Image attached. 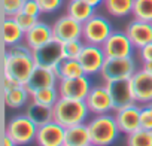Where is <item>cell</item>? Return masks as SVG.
<instances>
[{"label":"cell","mask_w":152,"mask_h":146,"mask_svg":"<svg viewBox=\"0 0 152 146\" xmlns=\"http://www.w3.org/2000/svg\"><path fill=\"white\" fill-rule=\"evenodd\" d=\"M134 100L137 104H148L152 101V75L143 67L136 70L131 76Z\"/></svg>","instance_id":"cell-12"},{"label":"cell","mask_w":152,"mask_h":146,"mask_svg":"<svg viewBox=\"0 0 152 146\" xmlns=\"http://www.w3.org/2000/svg\"><path fill=\"white\" fill-rule=\"evenodd\" d=\"M26 31L20 27V24L15 21L14 17H5L3 26H2V37L3 43L9 48L17 43H21L24 40Z\"/></svg>","instance_id":"cell-21"},{"label":"cell","mask_w":152,"mask_h":146,"mask_svg":"<svg viewBox=\"0 0 152 146\" xmlns=\"http://www.w3.org/2000/svg\"><path fill=\"white\" fill-rule=\"evenodd\" d=\"M151 24H152V23H151Z\"/></svg>","instance_id":"cell-43"},{"label":"cell","mask_w":152,"mask_h":146,"mask_svg":"<svg viewBox=\"0 0 152 146\" xmlns=\"http://www.w3.org/2000/svg\"><path fill=\"white\" fill-rule=\"evenodd\" d=\"M26 115H27L37 127H40V125H43V124H48V122L54 121L52 107H46V106L37 104V103H34V101H31V104L27 106Z\"/></svg>","instance_id":"cell-23"},{"label":"cell","mask_w":152,"mask_h":146,"mask_svg":"<svg viewBox=\"0 0 152 146\" xmlns=\"http://www.w3.org/2000/svg\"><path fill=\"white\" fill-rule=\"evenodd\" d=\"M66 139V128L55 121L37 127L36 143L39 146H63Z\"/></svg>","instance_id":"cell-14"},{"label":"cell","mask_w":152,"mask_h":146,"mask_svg":"<svg viewBox=\"0 0 152 146\" xmlns=\"http://www.w3.org/2000/svg\"><path fill=\"white\" fill-rule=\"evenodd\" d=\"M133 17L136 20L152 23V0H134Z\"/></svg>","instance_id":"cell-30"},{"label":"cell","mask_w":152,"mask_h":146,"mask_svg":"<svg viewBox=\"0 0 152 146\" xmlns=\"http://www.w3.org/2000/svg\"><path fill=\"white\" fill-rule=\"evenodd\" d=\"M113 28L112 24L107 18L103 15L94 14L88 21L84 23V30H82V40L90 45H99L102 46L107 37L112 34Z\"/></svg>","instance_id":"cell-5"},{"label":"cell","mask_w":152,"mask_h":146,"mask_svg":"<svg viewBox=\"0 0 152 146\" xmlns=\"http://www.w3.org/2000/svg\"><path fill=\"white\" fill-rule=\"evenodd\" d=\"M63 146H66V145H63Z\"/></svg>","instance_id":"cell-42"},{"label":"cell","mask_w":152,"mask_h":146,"mask_svg":"<svg viewBox=\"0 0 152 146\" xmlns=\"http://www.w3.org/2000/svg\"><path fill=\"white\" fill-rule=\"evenodd\" d=\"M36 133H37V125L26 113L14 116L8 122L5 130V134L9 136L17 143V146H24L36 140Z\"/></svg>","instance_id":"cell-4"},{"label":"cell","mask_w":152,"mask_h":146,"mask_svg":"<svg viewBox=\"0 0 152 146\" xmlns=\"http://www.w3.org/2000/svg\"><path fill=\"white\" fill-rule=\"evenodd\" d=\"M3 146H17V143H15L9 136L5 134V136H3Z\"/></svg>","instance_id":"cell-39"},{"label":"cell","mask_w":152,"mask_h":146,"mask_svg":"<svg viewBox=\"0 0 152 146\" xmlns=\"http://www.w3.org/2000/svg\"><path fill=\"white\" fill-rule=\"evenodd\" d=\"M143 69H145L146 72H149L151 75H152V61H146V63H143Z\"/></svg>","instance_id":"cell-40"},{"label":"cell","mask_w":152,"mask_h":146,"mask_svg":"<svg viewBox=\"0 0 152 146\" xmlns=\"http://www.w3.org/2000/svg\"><path fill=\"white\" fill-rule=\"evenodd\" d=\"M87 107L93 115H103L113 110V103L106 87H93L85 99Z\"/></svg>","instance_id":"cell-15"},{"label":"cell","mask_w":152,"mask_h":146,"mask_svg":"<svg viewBox=\"0 0 152 146\" xmlns=\"http://www.w3.org/2000/svg\"><path fill=\"white\" fill-rule=\"evenodd\" d=\"M85 42L82 39L76 40H69L61 43V51H63V58L64 60H78L82 49H84Z\"/></svg>","instance_id":"cell-29"},{"label":"cell","mask_w":152,"mask_h":146,"mask_svg":"<svg viewBox=\"0 0 152 146\" xmlns=\"http://www.w3.org/2000/svg\"><path fill=\"white\" fill-rule=\"evenodd\" d=\"M91 143L93 142H91L90 128L85 122L66 128V139H64L66 146H88Z\"/></svg>","instance_id":"cell-20"},{"label":"cell","mask_w":152,"mask_h":146,"mask_svg":"<svg viewBox=\"0 0 152 146\" xmlns=\"http://www.w3.org/2000/svg\"><path fill=\"white\" fill-rule=\"evenodd\" d=\"M18 85H21V84H20L17 79L3 75V88H5V90H11V88H15V87H18Z\"/></svg>","instance_id":"cell-38"},{"label":"cell","mask_w":152,"mask_h":146,"mask_svg":"<svg viewBox=\"0 0 152 146\" xmlns=\"http://www.w3.org/2000/svg\"><path fill=\"white\" fill-rule=\"evenodd\" d=\"M26 0H2V9L5 17H15L23 11Z\"/></svg>","instance_id":"cell-31"},{"label":"cell","mask_w":152,"mask_h":146,"mask_svg":"<svg viewBox=\"0 0 152 146\" xmlns=\"http://www.w3.org/2000/svg\"><path fill=\"white\" fill-rule=\"evenodd\" d=\"M82 30L84 24L76 21L70 15H63L55 23L52 24V33L54 39L58 42H69V40H76V39H82Z\"/></svg>","instance_id":"cell-10"},{"label":"cell","mask_w":152,"mask_h":146,"mask_svg":"<svg viewBox=\"0 0 152 146\" xmlns=\"http://www.w3.org/2000/svg\"><path fill=\"white\" fill-rule=\"evenodd\" d=\"M106 58L107 57H106V54H104L102 46L85 43L78 60H79L81 66L85 70V75L91 76V75H97V73L102 72Z\"/></svg>","instance_id":"cell-11"},{"label":"cell","mask_w":152,"mask_h":146,"mask_svg":"<svg viewBox=\"0 0 152 146\" xmlns=\"http://www.w3.org/2000/svg\"><path fill=\"white\" fill-rule=\"evenodd\" d=\"M5 103L8 107L12 109H18L21 106H24L28 101V97H31V94L28 93V90L26 88V85H18L15 88L11 90H5Z\"/></svg>","instance_id":"cell-24"},{"label":"cell","mask_w":152,"mask_h":146,"mask_svg":"<svg viewBox=\"0 0 152 146\" xmlns=\"http://www.w3.org/2000/svg\"><path fill=\"white\" fill-rule=\"evenodd\" d=\"M115 121L121 133L124 134H131L137 131L140 127V107L134 103L131 106H127L124 109L115 110Z\"/></svg>","instance_id":"cell-16"},{"label":"cell","mask_w":152,"mask_h":146,"mask_svg":"<svg viewBox=\"0 0 152 146\" xmlns=\"http://www.w3.org/2000/svg\"><path fill=\"white\" fill-rule=\"evenodd\" d=\"M85 75L79 60H63L60 63V79H72Z\"/></svg>","instance_id":"cell-26"},{"label":"cell","mask_w":152,"mask_h":146,"mask_svg":"<svg viewBox=\"0 0 152 146\" xmlns=\"http://www.w3.org/2000/svg\"><path fill=\"white\" fill-rule=\"evenodd\" d=\"M58 78L55 76V73L51 69L42 67V66H36L31 76L28 78L26 88L28 90L30 94H34L39 90L43 88H51V87H57L58 85Z\"/></svg>","instance_id":"cell-17"},{"label":"cell","mask_w":152,"mask_h":146,"mask_svg":"<svg viewBox=\"0 0 152 146\" xmlns=\"http://www.w3.org/2000/svg\"><path fill=\"white\" fill-rule=\"evenodd\" d=\"M60 99V93L57 87H51V88H43L36 91L34 94H31V100L37 104L46 106V107H54V104L58 101Z\"/></svg>","instance_id":"cell-27"},{"label":"cell","mask_w":152,"mask_h":146,"mask_svg":"<svg viewBox=\"0 0 152 146\" xmlns=\"http://www.w3.org/2000/svg\"><path fill=\"white\" fill-rule=\"evenodd\" d=\"M57 88H58L60 97L73 99V100H85L93 85H91L90 76L84 75V76L72 78V79H60Z\"/></svg>","instance_id":"cell-9"},{"label":"cell","mask_w":152,"mask_h":146,"mask_svg":"<svg viewBox=\"0 0 152 146\" xmlns=\"http://www.w3.org/2000/svg\"><path fill=\"white\" fill-rule=\"evenodd\" d=\"M33 60L36 66H42L46 69H52L58 63H61L63 58V51H61V42L52 39L46 45L37 48L33 51Z\"/></svg>","instance_id":"cell-13"},{"label":"cell","mask_w":152,"mask_h":146,"mask_svg":"<svg viewBox=\"0 0 152 146\" xmlns=\"http://www.w3.org/2000/svg\"><path fill=\"white\" fill-rule=\"evenodd\" d=\"M140 127L145 130H152V101L140 107Z\"/></svg>","instance_id":"cell-33"},{"label":"cell","mask_w":152,"mask_h":146,"mask_svg":"<svg viewBox=\"0 0 152 146\" xmlns=\"http://www.w3.org/2000/svg\"><path fill=\"white\" fill-rule=\"evenodd\" d=\"M104 87L107 88V91L110 94V99L113 103V110H119V109H124V107L136 103L133 85H131V78L130 79L107 81L104 84Z\"/></svg>","instance_id":"cell-7"},{"label":"cell","mask_w":152,"mask_h":146,"mask_svg":"<svg viewBox=\"0 0 152 146\" xmlns=\"http://www.w3.org/2000/svg\"><path fill=\"white\" fill-rule=\"evenodd\" d=\"M36 67L33 55H17L5 52L3 57V75L17 79L21 85H26Z\"/></svg>","instance_id":"cell-3"},{"label":"cell","mask_w":152,"mask_h":146,"mask_svg":"<svg viewBox=\"0 0 152 146\" xmlns=\"http://www.w3.org/2000/svg\"><path fill=\"white\" fill-rule=\"evenodd\" d=\"M125 33L130 37L134 48H137V49H140L145 45L152 42V24L148 21H142V20L134 18L133 21H130L127 24Z\"/></svg>","instance_id":"cell-18"},{"label":"cell","mask_w":152,"mask_h":146,"mask_svg":"<svg viewBox=\"0 0 152 146\" xmlns=\"http://www.w3.org/2000/svg\"><path fill=\"white\" fill-rule=\"evenodd\" d=\"M87 125L90 128L91 142L96 146H110L121 133L116 125L115 116L109 113L94 115V118Z\"/></svg>","instance_id":"cell-2"},{"label":"cell","mask_w":152,"mask_h":146,"mask_svg":"<svg viewBox=\"0 0 152 146\" xmlns=\"http://www.w3.org/2000/svg\"><path fill=\"white\" fill-rule=\"evenodd\" d=\"M103 6L109 15L115 18H122L133 14L134 0H104Z\"/></svg>","instance_id":"cell-25"},{"label":"cell","mask_w":152,"mask_h":146,"mask_svg":"<svg viewBox=\"0 0 152 146\" xmlns=\"http://www.w3.org/2000/svg\"><path fill=\"white\" fill-rule=\"evenodd\" d=\"M102 48L107 58L133 57V51H134V45L131 43L127 33L119 30H113L112 34L107 37V40L102 45Z\"/></svg>","instance_id":"cell-8"},{"label":"cell","mask_w":152,"mask_h":146,"mask_svg":"<svg viewBox=\"0 0 152 146\" xmlns=\"http://www.w3.org/2000/svg\"><path fill=\"white\" fill-rule=\"evenodd\" d=\"M88 146H96V145H93V143H91V145H88Z\"/></svg>","instance_id":"cell-41"},{"label":"cell","mask_w":152,"mask_h":146,"mask_svg":"<svg viewBox=\"0 0 152 146\" xmlns=\"http://www.w3.org/2000/svg\"><path fill=\"white\" fill-rule=\"evenodd\" d=\"M94 14H96V8L91 6L85 0H70L67 5V15H70L72 18H75L76 21L82 24L88 21Z\"/></svg>","instance_id":"cell-22"},{"label":"cell","mask_w":152,"mask_h":146,"mask_svg":"<svg viewBox=\"0 0 152 146\" xmlns=\"http://www.w3.org/2000/svg\"><path fill=\"white\" fill-rule=\"evenodd\" d=\"M23 12L28 14V15H33V17H39L42 14V9L37 3V0H26V3L23 6Z\"/></svg>","instance_id":"cell-35"},{"label":"cell","mask_w":152,"mask_h":146,"mask_svg":"<svg viewBox=\"0 0 152 146\" xmlns=\"http://www.w3.org/2000/svg\"><path fill=\"white\" fill-rule=\"evenodd\" d=\"M52 112H54V121L63 125L64 128L84 124L90 115L85 100H73L66 97L58 99V101L52 107Z\"/></svg>","instance_id":"cell-1"},{"label":"cell","mask_w":152,"mask_h":146,"mask_svg":"<svg viewBox=\"0 0 152 146\" xmlns=\"http://www.w3.org/2000/svg\"><path fill=\"white\" fill-rule=\"evenodd\" d=\"M15 21L20 24V27L24 30V31H28L30 28H33L37 23H39V17H33V15H28L26 12H18L15 17Z\"/></svg>","instance_id":"cell-32"},{"label":"cell","mask_w":152,"mask_h":146,"mask_svg":"<svg viewBox=\"0 0 152 146\" xmlns=\"http://www.w3.org/2000/svg\"><path fill=\"white\" fill-rule=\"evenodd\" d=\"M52 39H54L52 26H48L43 21H39L33 28H30L28 31H26V36H24V42L27 43V46L31 51H34V49L46 45Z\"/></svg>","instance_id":"cell-19"},{"label":"cell","mask_w":152,"mask_h":146,"mask_svg":"<svg viewBox=\"0 0 152 146\" xmlns=\"http://www.w3.org/2000/svg\"><path fill=\"white\" fill-rule=\"evenodd\" d=\"M139 57L142 60V63H146V61H152V42L145 45L143 48L139 49Z\"/></svg>","instance_id":"cell-37"},{"label":"cell","mask_w":152,"mask_h":146,"mask_svg":"<svg viewBox=\"0 0 152 146\" xmlns=\"http://www.w3.org/2000/svg\"><path fill=\"white\" fill-rule=\"evenodd\" d=\"M8 52L11 54H17V55H33V51L27 46V43L21 42V43H17L14 46H9L8 48Z\"/></svg>","instance_id":"cell-36"},{"label":"cell","mask_w":152,"mask_h":146,"mask_svg":"<svg viewBox=\"0 0 152 146\" xmlns=\"http://www.w3.org/2000/svg\"><path fill=\"white\" fill-rule=\"evenodd\" d=\"M37 3L42 9V14H52L61 8L63 0H37Z\"/></svg>","instance_id":"cell-34"},{"label":"cell","mask_w":152,"mask_h":146,"mask_svg":"<svg viewBox=\"0 0 152 146\" xmlns=\"http://www.w3.org/2000/svg\"><path fill=\"white\" fill-rule=\"evenodd\" d=\"M127 146H152V130L139 128L127 136Z\"/></svg>","instance_id":"cell-28"},{"label":"cell","mask_w":152,"mask_h":146,"mask_svg":"<svg viewBox=\"0 0 152 146\" xmlns=\"http://www.w3.org/2000/svg\"><path fill=\"white\" fill-rule=\"evenodd\" d=\"M136 72V63L133 57L127 58H106L104 66L100 75L104 82L118 81V79H130Z\"/></svg>","instance_id":"cell-6"}]
</instances>
